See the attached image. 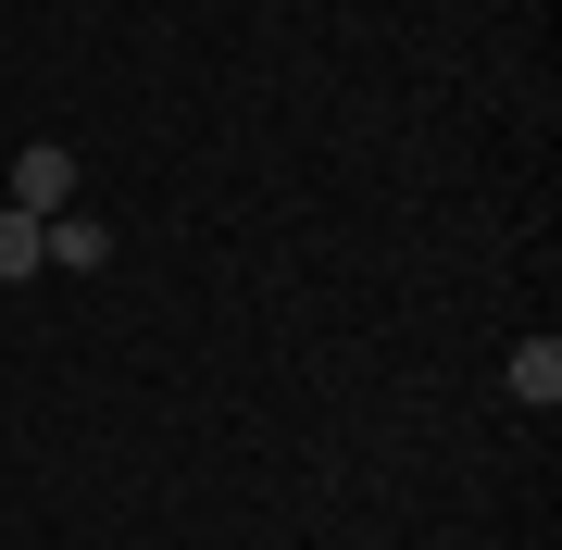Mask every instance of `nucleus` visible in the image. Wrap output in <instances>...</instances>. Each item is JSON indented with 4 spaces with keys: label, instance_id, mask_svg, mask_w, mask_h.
<instances>
[{
    "label": "nucleus",
    "instance_id": "obj_3",
    "mask_svg": "<svg viewBox=\"0 0 562 550\" xmlns=\"http://www.w3.org/2000/svg\"><path fill=\"white\" fill-rule=\"evenodd\" d=\"M38 263H50V225L0 201V288H25V276H38Z\"/></svg>",
    "mask_w": 562,
    "mask_h": 550
},
{
    "label": "nucleus",
    "instance_id": "obj_2",
    "mask_svg": "<svg viewBox=\"0 0 562 550\" xmlns=\"http://www.w3.org/2000/svg\"><path fill=\"white\" fill-rule=\"evenodd\" d=\"M501 388H513L525 413H550V401H562V338H525L513 363H501Z\"/></svg>",
    "mask_w": 562,
    "mask_h": 550
},
{
    "label": "nucleus",
    "instance_id": "obj_4",
    "mask_svg": "<svg viewBox=\"0 0 562 550\" xmlns=\"http://www.w3.org/2000/svg\"><path fill=\"white\" fill-rule=\"evenodd\" d=\"M50 263H63V276L113 263V225H101V213H50Z\"/></svg>",
    "mask_w": 562,
    "mask_h": 550
},
{
    "label": "nucleus",
    "instance_id": "obj_1",
    "mask_svg": "<svg viewBox=\"0 0 562 550\" xmlns=\"http://www.w3.org/2000/svg\"><path fill=\"white\" fill-rule=\"evenodd\" d=\"M13 213H38V225L76 213V150H50V138L25 150V164H13Z\"/></svg>",
    "mask_w": 562,
    "mask_h": 550
}]
</instances>
